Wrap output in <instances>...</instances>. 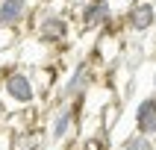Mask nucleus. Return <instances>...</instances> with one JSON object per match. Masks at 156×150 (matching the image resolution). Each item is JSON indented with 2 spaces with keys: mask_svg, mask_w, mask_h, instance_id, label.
<instances>
[{
  "mask_svg": "<svg viewBox=\"0 0 156 150\" xmlns=\"http://www.w3.org/2000/svg\"><path fill=\"white\" fill-rule=\"evenodd\" d=\"M121 3H127V6H130V3H136V0H121Z\"/></svg>",
  "mask_w": 156,
  "mask_h": 150,
  "instance_id": "14",
  "label": "nucleus"
},
{
  "mask_svg": "<svg viewBox=\"0 0 156 150\" xmlns=\"http://www.w3.org/2000/svg\"><path fill=\"white\" fill-rule=\"evenodd\" d=\"M30 30H33V38H38L47 47H65L74 35L71 18L56 6H44L41 12L35 9L33 18H30Z\"/></svg>",
  "mask_w": 156,
  "mask_h": 150,
  "instance_id": "1",
  "label": "nucleus"
},
{
  "mask_svg": "<svg viewBox=\"0 0 156 150\" xmlns=\"http://www.w3.org/2000/svg\"><path fill=\"white\" fill-rule=\"evenodd\" d=\"M118 112H121V109H118V103H109L103 112H100V127H103V130H112L115 121H118Z\"/></svg>",
  "mask_w": 156,
  "mask_h": 150,
  "instance_id": "11",
  "label": "nucleus"
},
{
  "mask_svg": "<svg viewBox=\"0 0 156 150\" xmlns=\"http://www.w3.org/2000/svg\"><path fill=\"white\" fill-rule=\"evenodd\" d=\"M35 12L33 0H0V26H9V30H24L30 24V18Z\"/></svg>",
  "mask_w": 156,
  "mask_h": 150,
  "instance_id": "7",
  "label": "nucleus"
},
{
  "mask_svg": "<svg viewBox=\"0 0 156 150\" xmlns=\"http://www.w3.org/2000/svg\"><path fill=\"white\" fill-rule=\"evenodd\" d=\"M121 150H156V141L147 138V135H141V132H130L121 141Z\"/></svg>",
  "mask_w": 156,
  "mask_h": 150,
  "instance_id": "10",
  "label": "nucleus"
},
{
  "mask_svg": "<svg viewBox=\"0 0 156 150\" xmlns=\"http://www.w3.org/2000/svg\"><path fill=\"white\" fill-rule=\"evenodd\" d=\"M15 44H18V30L0 26V50H6V47H15Z\"/></svg>",
  "mask_w": 156,
  "mask_h": 150,
  "instance_id": "12",
  "label": "nucleus"
},
{
  "mask_svg": "<svg viewBox=\"0 0 156 150\" xmlns=\"http://www.w3.org/2000/svg\"><path fill=\"white\" fill-rule=\"evenodd\" d=\"M121 53H124V44L118 35H109L103 33L100 35V41H97V50L91 59L100 62V65H109V68H115V65H121Z\"/></svg>",
  "mask_w": 156,
  "mask_h": 150,
  "instance_id": "9",
  "label": "nucleus"
},
{
  "mask_svg": "<svg viewBox=\"0 0 156 150\" xmlns=\"http://www.w3.org/2000/svg\"><path fill=\"white\" fill-rule=\"evenodd\" d=\"M156 26V3L153 0H136L124 12V30L133 35H147Z\"/></svg>",
  "mask_w": 156,
  "mask_h": 150,
  "instance_id": "5",
  "label": "nucleus"
},
{
  "mask_svg": "<svg viewBox=\"0 0 156 150\" xmlns=\"http://www.w3.org/2000/svg\"><path fill=\"white\" fill-rule=\"evenodd\" d=\"M77 124H80L77 103H59L53 109V115H50V124H47V138H50L53 144H65V141L74 135Z\"/></svg>",
  "mask_w": 156,
  "mask_h": 150,
  "instance_id": "4",
  "label": "nucleus"
},
{
  "mask_svg": "<svg viewBox=\"0 0 156 150\" xmlns=\"http://www.w3.org/2000/svg\"><path fill=\"white\" fill-rule=\"evenodd\" d=\"M94 82H97V62L94 59H80L71 68V74L65 77L62 88H59V103H77V100H83L86 91Z\"/></svg>",
  "mask_w": 156,
  "mask_h": 150,
  "instance_id": "3",
  "label": "nucleus"
},
{
  "mask_svg": "<svg viewBox=\"0 0 156 150\" xmlns=\"http://www.w3.org/2000/svg\"><path fill=\"white\" fill-rule=\"evenodd\" d=\"M38 85L27 68H9L0 79V100L6 109H30L38 100Z\"/></svg>",
  "mask_w": 156,
  "mask_h": 150,
  "instance_id": "2",
  "label": "nucleus"
},
{
  "mask_svg": "<svg viewBox=\"0 0 156 150\" xmlns=\"http://www.w3.org/2000/svg\"><path fill=\"white\" fill-rule=\"evenodd\" d=\"M153 91H156V68H153Z\"/></svg>",
  "mask_w": 156,
  "mask_h": 150,
  "instance_id": "13",
  "label": "nucleus"
},
{
  "mask_svg": "<svg viewBox=\"0 0 156 150\" xmlns=\"http://www.w3.org/2000/svg\"><path fill=\"white\" fill-rule=\"evenodd\" d=\"M112 15L115 12L109 0H86L77 9V26L86 33H94V30H103V26L112 24Z\"/></svg>",
  "mask_w": 156,
  "mask_h": 150,
  "instance_id": "6",
  "label": "nucleus"
},
{
  "mask_svg": "<svg viewBox=\"0 0 156 150\" xmlns=\"http://www.w3.org/2000/svg\"><path fill=\"white\" fill-rule=\"evenodd\" d=\"M133 124H136V132H141V135H147V138L156 141V94L141 97L136 103Z\"/></svg>",
  "mask_w": 156,
  "mask_h": 150,
  "instance_id": "8",
  "label": "nucleus"
}]
</instances>
